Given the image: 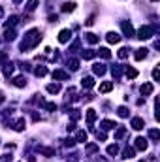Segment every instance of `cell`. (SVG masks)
Masks as SVG:
<instances>
[{
	"label": "cell",
	"instance_id": "obj_1",
	"mask_svg": "<svg viewBox=\"0 0 160 162\" xmlns=\"http://www.w3.org/2000/svg\"><path fill=\"white\" fill-rule=\"evenodd\" d=\"M40 42H41V32H40L38 28L28 30V32H27V36H25V40H23V43H21V51H27V49L36 47V45H38Z\"/></svg>",
	"mask_w": 160,
	"mask_h": 162
},
{
	"label": "cell",
	"instance_id": "obj_2",
	"mask_svg": "<svg viewBox=\"0 0 160 162\" xmlns=\"http://www.w3.org/2000/svg\"><path fill=\"white\" fill-rule=\"evenodd\" d=\"M154 30H156V28H153V27H141V28L138 30V38H140V40H149V38H153Z\"/></svg>",
	"mask_w": 160,
	"mask_h": 162
},
{
	"label": "cell",
	"instance_id": "obj_3",
	"mask_svg": "<svg viewBox=\"0 0 160 162\" xmlns=\"http://www.w3.org/2000/svg\"><path fill=\"white\" fill-rule=\"evenodd\" d=\"M121 28H123V32H124L126 38H132V36H134V27H132L130 21H123V23H121Z\"/></svg>",
	"mask_w": 160,
	"mask_h": 162
},
{
	"label": "cell",
	"instance_id": "obj_4",
	"mask_svg": "<svg viewBox=\"0 0 160 162\" xmlns=\"http://www.w3.org/2000/svg\"><path fill=\"white\" fill-rule=\"evenodd\" d=\"M70 38H72V30H70V28H64V30L58 32V42H60V43L70 42Z\"/></svg>",
	"mask_w": 160,
	"mask_h": 162
},
{
	"label": "cell",
	"instance_id": "obj_5",
	"mask_svg": "<svg viewBox=\"0 0 160 162\" xmlns=\"http://www.w3.org/2000/svg\"><path fill=\"white\" fill-rule=\"evenodd\" d=\"M130 125H132V128H134V130H141V128L145 126V121H143L141 117H134Z\"/></svg>",
	"mask_w": 160,
	"mask_h": 162
},
{
	"label": "cell",
	"instance_id": "obj_6",
	"mask_svg": "<svg viewBox=\"0 0 160 162\" xmlns=\"http://www.w3.org/2000/svg\"><path fill=\"white\" fill-rule=\"evenodd\" d=\"M147 51H149V49H145V47L136 49V55H134V59L138 60V62H140V60H143V59H147Z\"/></svg>",
	"mask_w": 160,
	"mask_h": 162
},
{
	"label": "cell",
	"instance_id": "obj_7",
	"mask_svg": "<svg viewBox=\"0 0 160 162\" xmlns=\"http://www.w3.org/2000/svg\"><path fill=\"white\" fill-rule=\"evenodd\" d=\"M77 90L74 89V87H70V89H68L66 90V102H74V100H77Z\"/></svg>",
	"mask_w": 160,
	"mask_h": 162
},
{
	"label": "cell",
	"instance_id": "obj_8",
	"mask_svg": "<svg viewBox=\"0 0 160 162\" xmlns=\"http://www.w3.org/2000/svg\"><path fill=\"white\" fill-rule=\"evenodd\" d=\"M106 40H107V43H119V42H121V36H119L117 32H107Z\"/></svg>",
	"mask_w": 160,
	"mask_h": 162
},
{
	"label": "cell",
	"instance_id": "obj_9",
	"mask_svg": "<svg viewBox=\"0 0 160 162\" xmlns=\"http://www.w3.org/2000/svg\"><path fill=\"white\" fill-rule=\"evenodd\" d=\"M136 149L138 151H145L147 149V140L145 138H136Z\"/></svg>",
	"mask_w": 160,
	"mask_h": 162
},
{
	"label": "cell",
	"instance_id": "obj_10",
	"mask_svg": "<svg viewBox=\"0 0 160 162\" xmlns=\"http://www.w3.org/2000/svg\"><path fill=\"white\" fill-rule=\"evenodd\" d=\"M53 77L55 79H68V77H70V74L64 72V70H55L53 72Z\"/></svg>",
	"mask_w": 160,
	"mask_h": 162
},
{
	"label": "cell",
	"instance_id": "obj_11",
	"mask_svg": "<svg viewBox=\"0 0 160 162\" xmlns=\"http://www.w3.org/2000/svg\"><path fill=\"white\" fill-rule=\"evenodd\" d=\"M81 85H83V89H90V87H94V79L90 77V76H87V77H83Z\"/></svg>",
	"mask_w": 160,
	"mask_h": 162
},
{
	"label": "cell",
	"instance_id": "obj_12",
	"mask_svg": "<svg viewBox=\"0 0 160 162\" xmlns=\"http://www.w3.org/2000/svg\"><path fill=\"white\" fill-rule=\"evenodd\" d=\"M13 85H15V87H19V89H23V87H27V79L23 77V76H19V77H15V79H13Z\"/></svg>",
	"mask_w": 160,
	"mask_h": 162
},
{
	"label": "cell",
	"instance_id": "obj_13",
	"mask_svg": "<svg viewBox=\"0 0 160 162\" xmlns=\"http://www.w3.org/2000/svg\"><path fill=\"white\" fill-rule=\"evenodd\" d=\"M141 94H151V92L154 90V87H153V83H145V85H141Z\"/></svg>",
	"mask_w": 160,
	"mask_h": 162
},
{
	"label": "cell",
	"instance_id": "obj_14",
	"mask_svg": "<svg viewBox=\"0 0 160 162\" xmlns=\"http://www.w3.org/2000/svg\"><path fill=\"white\" fill-rule=\"evenodd\" d=\"M87 121H89V125H93L96 121V111L94 109H87Z\"/></svg>",
	"mask_w": 160,
	"mask_h": 162
},
{
	"label": "cell",
	"instance_id": "obj_15",
	"mask_svg": "<svg viewBox=\"0 0 160 162\" xmlns=\"http://www.w3.org/2000/svg\"><path fill=\"white\" fill-rule=\"evenodd\" d=\"M60 10H62L64 13H68V11H74V10H76V4H74V2H64Z\"/></svg>",
	"mask_w": 160,
	"mask_h": 162
},
{
	"label": "cell",
	"instance_id": "obj_16",
	"mask_svg": "<svg viewBox=\"0 0 160 162\" xmlns=\"http://www.w3.org/2000/svg\"><path fill=\"white\" fill-rule=\"evenodd\" d=\"M93 70H94L96 76H104V74H106V66H104V64H94Z\"/></svg>",
	"mask_w": 160,
	"mask_h": 162
},
{
	"label": "cell",
	"instance_id": "obj_17",
	"mask_svg": "<svg viewBox=\"0 0 160 162\" xmlns=\"http://www.w3.org/2000/svg\"><path fill=\"white\" fill-rule=\"evenodd\" d=\"M85 36H87V42H89V43H98V42H100V38H98L96 34H93V32H87Z\"/></svg>",
	"mask_w": 160,
	"mask_h": 162
},
{
	"label": "cell",
	"instance_id": "obj_18",
	"mask_svg": "<svg viewBox=\"0 0 160 162\" xmlns=\"http://www.w3.org/2000/svg\"><path fill=\"white\" fill-rule=\"evenodd\" d=\"M87 138H89V136H87L85 130H77V134H76V140H77V142L83 143V142H87Z\"/></svg>",
	"mask_w": 160,
	"mask_h": 162
},
{
	"label": "cell",
	"instance_id": "obj_19",
	"mask_svg": "<svg viewBox=\"0 0 160 162\" xmlns=\"http://www.w3.org/2000/svg\"><path fill=\"white\" fill-rule=\"evenodd\" d=\"M113 89V83L111 81H104L102 85H100V92H109Z\"/></svg>",
	"mask_w": 160,
	"mask_h": 162
},
{
	"label": "cell",
	"instance_id": "obj_20",
	"mask_svg": "<svg viewBox=\"0 0 160 162\" xmlns=\"http://www.w3.org/2000/svg\"><path fill=\"white\" fill-rule=\"evenodd\" d=\"M136 155V149L134 147H126L124 151H123V158H132Z\"/></svg>",
	"mask_w": 160,
	"mask_h": 162
},
{
	"label": "cell",
	"instance_id": "obj_21",
	"mask_svg": "<svg viewBox=\"0 0 160 162\" xmlns=\"http://www.w3.org/2000/svg\"><path fill=\"white\" fill-rule=\"evenodd\" d=\"M34 74L38 77H43V76H47V68H45V66H38L36 70H34Z\"/></svg>",
	"mask_w": 160,
	"mask_h": 162
},
{
	"label": "cell",
	"instance_id": "obj_22",
	"mask_svg": "<svg viewBox=\"0 0 160 162\" xmlns=\"http://www.w3.org/2000/svg\"><path fill=\"white\" fill-rule=\"evenodd\" d=\"M124 136H126V128H124V126H119L117 132H115V140H123Z\"/></svg>",
	"mask_w": 160,
	"mask_h": 162
},
{
	"label": "cell",
	"instance_id": "obj_23",
	"mask_svg": "<svg viewBox=\"0 0 160 162\" xmlns=\"http://www.w3.org/2000/svg\"><path fill=\"white\" fill-rule=\"evenodd\" d=\"M124 74H126V77H130V79L138 77V70H136V68H126V70H124Z\"/></svg>",
	"mask_w": 160,
	"mask_h": 162
},
{
	"label": "cell",
	"instance_id": "obj_24",
	"mask_svg": "<svg viewBox=\"0 0 160 162\" xmlns=\"http://www.w3.org/2000/svg\"><path fill=\"white\" fill-rule=\"evenodd\" d=\"M58 90H60V85H58V83H51V85H47V92H51V94H57Z\"/></svg>",
	"mask_w": 160,
	"mask_h": 162
},
{
	"label": "cell",
	"instance_id": "obj_25",
	"mask_svg": "<svg viewBox=\"0 0 160 162\" xmlns=\"http://www.w3.org/2000/svg\"><path fill=\"white\" fill-rule=\"evenodd\" d=\"M98 55H100L102 59H111V51H109L107 47H100V51H98Z\"/></svg>",
	"mask_w": 160,
	"mask_h": 162
},
{
	"label": "cell",
	"instance_id": "obj_26",
	"mask_svg": "<svg viewBox=\"0 0 160 162\" xmlns=\"http://www.w3.org/2000/svg\"><path fill=\"white\" fill-rule=\"evenodd\" d=\"M11 74H13V64H11V62H6V64H4V76L8 77V76H11Z\"/></svg>",
	"mask_w": 160,
	"mask_h": 162
},
{
	"label": "cell",
	"instance_id": "obj_27",
	"mask_svg": "<svg viewBox=\"0 0 160 162\" xmlns=\"http://www.w3.org/2000/svg\"><path fill=\"white\" fill-rule=\"evenodd\" d=\"M38 149H40V153L45 155V156H53V155H55V149H49V147H38Z\"/></svg>",
	"mask_w": 160,
	"mask_h": 162
},
{
	"label": "cell",
	"instance_id": "obj_28",
	"mask_svg": "<svg viewBox=\"0 0 160 162\" xmlns=\"http://www.w3.org/2000/svg\"><path fill=\"white\" fill-rule=\"evenodd\" d=\"M17 21H19V17H17V15H11V17L6 21V28H8V27H15V25H17Z\"/></svg>",
	"mask_w": 160,
	"mask_h": 162
},
{
	"label": "cell",
	"instance_id": "obj_29",
	"mask_svg": "<svg viewBox=\"0 0 160 162\" xmlns=\"http://www.w3.org/2000/svg\"><path fill=\"white\" fill-rule=\"evenodd\" d=\"M96 151H98V145H96V143H90V145L85 147V153H87V155H93V153H96Z\"/></svg>",
	"mask_w": 160,
	"mask_h": 162
},
{
	"label": "cell",
	"instance_id": "obj_30",
	"mask_svg": "<svg viewBox=\"0 0 160 162\" xmlns=\"http://www.w3.org/2000/svg\"><path fill=\"white\" fill-rule=\"evenodd\" d=\"M128 55H130V49L128 47H121L119 49V59H128Z\"/></svg>",
	"mask_w": 160,
	"mask_h": 162
},
{
	"label": "cell",
	"instance_id": "obj_31",
	"mask_svg": "<svg viewBox=\"0 0 160 162\" xmlns=\"http://www.w3.org/2000/svg\"><path fill=\"white\" fill-rule=\"evenodd\" d=\"M36 6H38V0H28L27 2V11H34Z\"/></svg>",
	"mask_w": 160,
	"mask_h": 162
},
{
	"label": "cell",
	"instance_id": "obj_32",
	"mask_svg": "<svg viewBox=\"0 0 160 162\" xmlns=\"http://www.w3.org/2000/svg\"><path fill=\"white\" fill-rule=\"evenodd\" d=\"M17 132H21V130H25V119H19L17 123H15V126H13Z\"/></svg>",
	"mask_w": 160,
	"mask_h": 162
},
{
	"label": "cell",
	"instance_id": "obj_33",
	"mask_svg": "<svg viewBox=\"0 0 160 162\" xmlns=\"http://www.w3.org/2000/svg\"><path fill=\"white\" fill-rule=\"evenodd\" d=\"M4 36H6V40H8V42H13V40H15V30H13V28H11V30H8V28H6V34H4Z\"/></svg>",
	"mask_w": 160,
	"mask_h": 162
},
{
	"label": "cell",
	"instance_id": "obj_34",
	"mask_svg": "<svg viewBox=\"0 0 160 162\" xmlns=\"http://www.w3.org/2000/svg\"><path fill=\"white\" fill-rule=\"evenodd\" d=\"M117 113H119V117H123V119H124V117H128V115H130V113H128V109H126L124 106H121V107L117 109Z\"/></svg>",
	"mask_w": 160,
	"mask_h": 162
},
{
	"label": "cell",
	"instance_id": "obj_35",
	"mask_svg": "<svg viewBox=\"0 0 160 162\" xmlns=\"http://www.w3.org/2000/svg\"><path fill=\"white\" fill-rule=\"evenodd\" d=\"M149 138H151V140H158V138H160V132L156 130V128H153V130H149Z\"/></svg>",
	"mask_w": 160,
	"mask_h": 162
},
{
	"label": "cell",
	"instance_id": "obj_36",
	"mask_svg": "<svg viewBox=\"0 0 160 162\" xmlns=\"http://www.w3.org/2000/svg\"><path fill=\"white\" fill-rule=\"evenodd\" d=\"M113 126H115V123H113V121H107V119L102 121V128H104V130H109V128H113Z\"/></svg>",
	"mask_w": 160,
	"mask_h": 162
},
{
	"label": "cell",
	"instance_id": "obj_37",
	"mask_svg": "<svg viewBox=\"0 0 160 162\" xmlns=\"http://www.w3.org/2000/svg\"><path fill=\"white\" fill-rule=\"evenodd\" d=\"M68 66H70V70H77V68H79V60H76V59H72L70 62H68Z\"/></svg>",
	"mask_w": 160,
	"mask_h": 162
},
{
	"label": "cell",
	"instance_id": "obj_38",
	"mask_svg": "<svg viewBox=\"0 0 160 162\" xmlns=\"http://www.w3.org/2000/svg\"><path fill=\"white\" fill-rule=\"evenodd\" d=\"M117 153H119V145H117V143L107 147V155H117Z\"/></svg>",
	"mask_w": 160,
	"mask_h": 162
},
{
	"label": "cell",
	"instance_id": "obj_39",
	"mask_svg": "<svg viewBox=\"0 0 160 162\" xmlns=\"http://www.w3.org/2000/svg\"><path fill=\"white\" fill-rule=\"evenodd\" d=\"M79 45H81V42H79V40H76V42L70 45V51H72V53H74V51H77V49H79Z\"/></svg>",
	"mask_w": 160,
	"mask_h": 162
},
{
	"label": "cell",
	"instance_id": "obj_40",
	"mask_svg": "<svg viewBox=\"0 0 160 162\" xmlns=\"http://www.w3.org/2000/svg\"><path fill=\"white\" fill-rule=\"evenodd\" d=\"M96 53L94 51H83V59H87V60H90V59H93Z\"/></svg>",
	"mask_w": 160,
	"mask_h": 162
},
{
	"label": "cell",
	"instance_id": "obj_41",
	"mask_svg": "<svg viewBox=\"0 0 160 162\" xmlns=\"http://www.w3.org/2000/svg\"><path fill=\"white\" fill-rule=\"evenodd\" d=\"M43 106H45V109H49V111H57V106L53 102H47V104H43Z\"/></svg>",
	"mask_w": 160,
	"mask_h": 162
},
{
	"label": "cell",
	"instance_id": "obj_42",
	"mask_svg": "<svg viewBox=\"0 0 160 162\" xmlns=\"http://www.w3.org/2000/svg\"><path fill=\"white\" fill-rule=\"evenodd\" d=\"M153 79H154V81L160 79V70H158V68H154V70H153Z\"/></svg>",
	"mask_w": 160,
	"mask_h": 162
},
{
	"label": "cell",
	"instance_id": "obj_43",
	"mask_svg": "<svg viewBox=\"0 0 160 162\" xmlns=\"http://www.w3.org/2000/svg\"><path fill=\"white\" fill-rule=\"evenodd\" d=\"M96 138H98V142H104L107 136H106V132H96Z\"/></svg>",
	"mask_w": 160,
	"mask_h": 162
},
{
	"label": "cell",
	"instance_id": "obj_44",
	"mask_svg": "<svg viewBox=\"0 0 160 162\" xmlns=\"http://www.w3.org/2000/svg\"><path fill=\"white\" fill-rule=\"evenodd\" d=\"M66 128H68V132H72V130H76V123H70V125H68Z\"/></svg>",
	"mask_w": 160,
	"mask_h": 162
},
{
	"label": "cell",
	"instance_id": "obj_45",
	"mask_svg": "<svg viewBox=\"0 0 160 162\" xmlns=\"http://www.w3.org/2000/svg\"><path fill=\"white\" fill-rule=\"evenodd\" d=\"M57 19H58L57 15H51V17H49V21H51V23H57Z\"/></svg>",
	"mask_w": 160,
	"mask_h": 162
},
{
	"label": "cell",
	"instance_id": "obj_46",
	"mask_svg": "<svg viewBox=\"0 0 160 162\" xmlns=\"http://www.w3.org/2000/svg\"><path fill=\"white\" fill-rule=\"evenodd\" d=\"M2 60H6V53H0V62Z\"/></svg>",
	"mask_w": 160,
	"mask_h": 162
},
{
	"label": "cell",
	"instance_id": "obj_47",
	"mask_svg": "<svg viewBox=\"0 0 160 162\" xmlns=\"http://www.w3.org/2000/svg\"><path fill=\"white\" fill-rule=\"evenodd\" d=\"M4 100H6V98H4V94L0 92V104H4Z\"/></svg>",
	"mask_w": 160,
	"mask_h": 162
},
{
	"label": "cell",
	"instance_id": "obj_48",
	"mask_svg": "<svg viewBox=\"0 0 160 162\" xmlns=\"http://www.w3.org/2000/svg\"><path fill=\"white\" fill-rule=\"evenodd\" d=\"M23 2V0H13V4H21Z\"/></svg>",
	"mask_w": 160,
	"mask_h": 162
},
{
	"label": "cell",
	"instance_id": "obj_49",
	"mask_svg": "<svg viewBox=\"0 0 160 162\" xmlns=\"http://www.w3.org/2000/svg\"><path fill=\"white\" fill-rule=\"evenodd\" d=\"M2 15H4V10H2V8H0V17H2Z\"/></svg>",
	"mask_w": 160,
	"mask_h": 162
},
{
	"label": "cell",
	"instance_id": "obj_50",
	"mask_svg": "<svg viewBox=\"0 0 160 162\" xmlns=\"http://www.w3.org/2000/svg\"><path fill=\"white\" fill-rule=\"evenodd\" d=\"M140 162H145V160H140Z\"/></svg>",
	"mask_w": 160,
	"mask_h": 162
},
{
	"label": "cell",
	"instance_id": "obj_51",
	"mask_svg": "<svg viewBox=\"0 0 160 162\" xmlns=\"http://www.w3.org/2000/svg\"><path fill=\"white\" fill-rule=\"evenodd\" d=\"M153 2H156V0H153Z\"/></svg>",
	"mask_w": 160,
	"mask_h": 162
}]
</instances>
